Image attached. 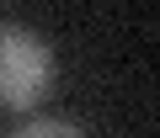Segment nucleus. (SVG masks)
<instances>
[{
	"label": "nucleus",
	"mask_w": 160,
	"mask_h": 138,
	"mask_svg": "<svg viewBox=\"0 0 160 138\" xmlns=\"http://www.w3.org/2000/svg\"><path fill=\"white\" fill-rule=\"evenodd\" d=\"M11 138H86L75 122H59V117H32L27 127H16Z\"/></svg>",
	"instance_id": "obj_2"
},
{
	"label": "nucleus",
	"mask_w": 160,
	"mask_h": 138,
	"mask_svg": "<svg viewBox=\"0 0 160 138\" xmlns=\"http://www.w3.org/2000/svg\"><path fill=\"white\" fill-rule=\"evenodd\" d=\"M53 80H59L53 48L22 21H0V106L38 112L53 96Z\"/></svg>",
	"instance_id": "obj_1"
}]
</instances>
